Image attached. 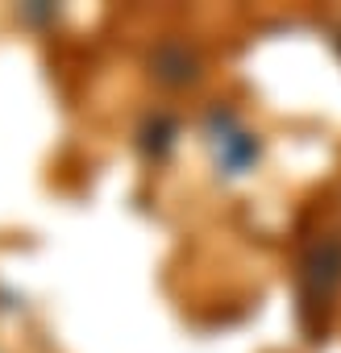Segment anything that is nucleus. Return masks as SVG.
I'll use <instances>...</instances> for the list:
<instances>
[{"label": "nucleus", "instance_id": "obj_2", "mask_svg": "<svg viewBox=\"0 0 341 353\" xmlns=\"http://www.w3.org/2000/svg\"><path fill=\"white\" fill-rule=\"evenodd\" d=\"M337 287H341V241L324 237L300 262V312L304 316H320L333 303Z\"/></svg>", "mask_w": 341, "mask_h": 353}, {"label": "nucleus", "instance_id": "obj_1", "mask_svg": "<svg viewBox=\"0 0 341 353\" xmlns=\"http://www.w3.org/2000/svg\"><path fill=\"white\" fill-rule=\"evenodd\" d=\"M204 137H208V150H213V158L225 174H250L258 166V154H262L258 133L246 129L237 112L213 108L208 121H204Z\"/></svg>", "mask_w": 341, "mask_h": 353}, {"label": "nucleus", "instance_id": "obj_3", "mask_svg": "<svg viewBox=\"0 0 341 353\" xmlns=\"http://www.w3.org/2000/svg\"><path fill=\"white\" fill-rule=\"evenodd\" d=\"M154 75H158L162 83H188V79H196V59H192L184 46H166V50H158V59H154Z\"/></svg>", "mask_w": 341, "mask_h": 353}]
</instances>
